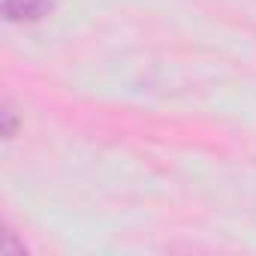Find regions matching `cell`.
<instances>
[{"mask_svg":"<svg viewBox=\"0 0 256 256\" xmlns=\"http://www.w3.org/2000/svg\"><path fill=\"white\" fill-rule=\"evenodd\" d=\"M0 124H4V139H16V133H18V114L12 108V102H4V108H0Z\"/></svg>","mask_w":256,"mask_h":256,"instance_id":"2","label":"cell"},{"mask_svg":"<svg viewBox=\"0 0 256 256\" xmlns=\"http://www.w3.org/2000/svg\"><path fill=\"white\" fill-rule=\"evenodd\" d=\"M54 6V0H4V16L12 24H34L42 22Z\"/></svg>","mask_w":256,"mask_h":256,"instance_id":"1","label":"cell"}]
</instances>
